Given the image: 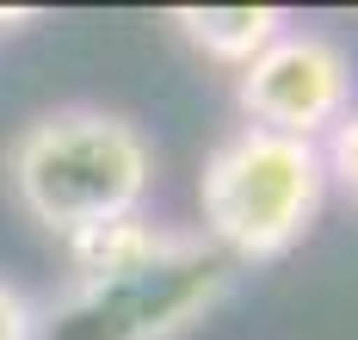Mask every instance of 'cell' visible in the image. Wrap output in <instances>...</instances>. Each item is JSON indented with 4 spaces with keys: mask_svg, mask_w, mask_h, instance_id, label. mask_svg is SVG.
I'll return each mask as SVG.
<instances>
[{
    "mask_svg": "<svg viewBox=\"0 0 358 340\" xmlns=\"http://www.w3.org/2000/svg\"><path fill=\"white\" fill-rule=\"evenodd\" d=\"M6 186L37 229L74 241L99 223L136 217L148 204L155 143L136 118L111 106H56L13 136Z\"/></svg>",
    "mask_w": 358,
    "mask_h": 340,
    "instance_id": "1",
    "label": "cell"
},
{
    "mask_svg": "<svg viewBox=\"0 0 358 340\" xmlns=\"http://www.w3.org/2000/svg\"><path fill=\"white\" fill-rule=\"evenodd\" d=\"M327 198L322 149L278 130L235 124L198 173V235L229 266H266L303 248Z\"/></svg>",
    "mask_w": 358,
    "mask_h": 340,
    "instance_id": "2",
    "label": "cell"
},
{
    "mask_svg": "<svg viewBox=\"0 0 358 340\" xmlns=\"http://www.w3.org/2000/svg\"><path fill=\"white\" fill-rule=\"evenodd\" d=\"M235 266L198 229H179L161 260L69 285L62 303L37 309V340H173L229 297Z\"/></svg>",
    "mask_w": 358,
    "mask_h": 340,
    "instance_id": "3",
    "label": "cell"
},
{
    "mask_svg": "<svg viewBox=\"0 0 358 340\" xmlns=\"http://www.w3.org/2000/svg\"><path fill=\"white\" fill-rule=\"evenodd\" d=\"M235 106L253 130H278L296 143H322L327 130L358 106V69L352 50L315 31V25H290L253 56L248 69H235Z\"/></svg>",
    "mask_w": 358,
    "mask_h": 340,
    "instance_id": "4",
    "label": "cell"
},
{
    "mask_svg": "<svg viewBox=\"0 0 358 340\" xmlns=\"http://www.w3.org/2000/svg\"><path fill=\"white\" fill-rule=\"evenodd\" d=\"M167 19L179 25V38L192 50H204L222 69H248L278 31L296 25L285 6H173Z\"/></svg>",
    "mask_w": 358,
    "mask_h": 340,
    "instance_id": "5",
    "label": "cell"
},
{
    "mask_svg": "<svg viewBox=\"0 0 358 340\" xmlns=\"http://www.w3.org/2000/svg\"><path fill=\"white\" fill-rule=\"evenodd\" d=\"M179 229L155 223L148 211L136 217H117V223H99L87 229V235H74L69 241V260H74V285H93V278H117V272H136V266L161 260L167 248H173Z\"/></svg>",
    "mask_w": 358,
    "mask_h": 340,
    "instance_id": "6",
    "label": "cell"
},
{
    "mask_svg": "<svg viewBox=\"0 0 358 340\" xmlns=\"http://www.w3.org/2000/svg\"><path fill=\"white\" fill-rule=\"evenodd\" d=\"M315 149H322V173H327V186H340V192L358 204V106L340 118L334 130H327Z\"/></svg>",
    "mask_w": 358,
    "mask_h": 340,
    "instance_id": "7",
    "label": "cell"
},
{
    "mask_svg": "<svg viewBox=\"0 0 358 340\" xmlns=\"http://www.w3.org/2000/svg\"><path fill=\"white\" fill-rule=\"evenodd\" d=\"M0 340H37V303L0 278Z\"/></svg>",
    "mask_w": 358,
    "mask_h": 340,
    "instance_id": "8",
    "label": "cell"
}]
</instances>
